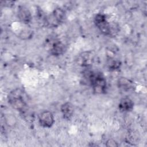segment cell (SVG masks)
I'll list each match as a JSON object with an SVG mask.
<instances>
[{"mask_svg": "<svg viewBox=\"0 0 147 147\" xmlns=\"http://www.w3.org/2000/svg\"><path fill=\"white\" fill-rule=\"evenodd\" d=\"M134 107V103L133 100L129 97L122 98L118 104V109L120 111L123 113H127L131 111Z\"/></svg>", "mask_w": 147, "mask_h": 147, "instance_id": "ba28073f", "label": "cell"}, {"mask_svg": "<svg viewBox=\"0 0 147 147\" xmlns=\"http://www.w3.org/2000/svg\"><path fill=\"white\" fill-rule=\"evenodd\" d=\"M66 51L65 45L59 40L54 41L50 48V53L54 56H59L64 53Z\"/></svg>", "mask_w": 147, "mask_h": 147, "instance_id": "52a82bcc", "label": "cell"}, {"mask_svg": "<svg viewBox=\"0 0 147 147\" xmlns=\"http://www.w3.org/2000/svg\"><path fill=\"white\" fill-rule=\"evenodd\" d=\"M138 137L137 136L136 133H130L128 134V136L126 138V141L127 142L126 143L130 144L132 145H134L138 143L137 142L138 141Z\"/></svg>", "mask_w": 147, "mask_h": 147, "instance_id": "8fae6325", "label": "cell"}, {"mask_svg": "<svg viewBox=\"0 0 147 147\" xmlns=\"http://www.w3.org/2000/svg\"><path fill=\"white\" fill-rule=\"evenodd\" d=\"M94 23L103 34L110 36L114 34V26L110 25L104 14H96L94 17Z\"/></svg>", "mask_w": 147, "mask_h": 147, "instance_id": "3957f363", "label": "cell"}, {"mask_svg": "<svg viewBox=\"0 0 147 147\" xmlns=\"http://www.w3.org/2000/svg\"><path fill=\"white\" fill-rule=\"evenodd\" d=\"M120 65H121V63L119 61L113 60L111 62L109 63V68L113 70L117 69L119 68Z\"/></svg>", "mask_w": 147, "mask_h": 147, "instance_id": "7c38bea8", "label": "cell"}, {"mask_svg": "<svg viewBox=\"0 0 147 147\" xmlns=\"http://www.w3.org/2000/svg\"><path fill=\"white\" fill-rule=\"evenodd\" d=\"M17 16L20 21L25 24H29L32 20V14L30 10L24 6L18 7Z\"/></svg>", "mask_w": 147, "mask_h": 147, "instance_id": "8992f818", "label": "cell"}, {"mask_svg": "<svg viewBox=\"0 0 147 147\" xmlns=\"http://www.w3.org/2000/svg\"><path fill=\"white\" fill-rule=\"evenodd\" d=\"M118 86L123 91H129L133 88V83L126 78H121L118 81Z\"/></svg>", "mask_w": 147, "mask_h": 147, "instance_id": "30bf717a", "label": "cell"}, {"mask_svg": "<svg viewBox=\"0 0 147 147\" xmlns=\"http://www.w3.org/2000/svg\"><path fill=\"white\" fill-rule=\"evenodd\" d=\"M24 96L23 91L20 88H16L10 91L7 96L10 106L22 114L25 113L27 110V103Z\"/></svg>", "mask_w": 147, "mask_h": 147, "instance_id": "6da1fadb", "label": "cell"}, {"mask_svg": "<svg viewBox=\"0 0 147 147\" xmlns=\"http://www.w3.org/2000/svg\"><path fill=\"white\" fill-rule=\"evenodd\" d=\"M88 78L93 91L98 94H105L107 91V82L103 75L98 72H88Z\"/></svg>", "mask_w": 147, "mask_h": 147, "instance_id": "7a4b0ae2", "label": "cell"}, {"mask_svg": "<svg viewBox=\"0 0 147 147\" xmlns=\"http://www.w3.org/2000/svg\"><path fill=\"white\" fill-rule=\"evenodd\" d=\"M106 146L107 147H117L118 146V144L115 140L109 139L106 141Z\"/></svg>", "mask_w": 147, "mask_h": 147, "instance_id": "4fadbf2b", "label": "cell"}, {"mask_svg": "<svg viewBox=\"0 0 147 147\" xmlns=\"http://www.w3.org/2000/svg\"><path fill=\"white\" fill-rule=\"evenodd\" d=\"M60 110L64 119L67 120L71 119L74 114V109L73 105L70 102H67L63 103L61 106Z\"/></svg>", "mask_w": 147, "mask_h": 147, "instance_id": "9c48e42d", "label": "cell"}, {"mask_svg": "<svg viewBox=\"0 0 147 147\" xmlns=\"http://www.w3.org/2000/svg\"><path fill=\"white\" fill-rule=\"evenodd\" d=\"M65 18V11L60 8L55 9L52 14L45 20V23L51 27H56L63 22Z\"/></svg>", "mask_w": 147, "mask_h": 147, "instance_id": "277c9868", "label": "cell"}, {"mask_svg": "<svg viewBox=\"0 0 147 147\" xmlns=\"http://www.w3.org/2000/svg\"><path fill=\"white\" fill-rule=\"evenodd\" d=\"M40 125L45 128H49L55 123V117L53 114L48 110H45L40 113L38 117Z\"/></svg>", "mask_w": 147, "mask_h": 147, "instance_id": "5b68a950", "label": "cell"}]
</instances>
